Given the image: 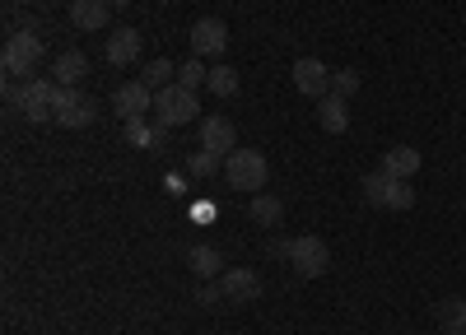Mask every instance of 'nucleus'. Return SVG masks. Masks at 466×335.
<instances>
[{
  "label": "nucleus",
  "mask_w": 466,
  "mask_h": 335,
  "mask_svg": "<svg viewBox=\"0 0 466 335\" xmlns=\"http://www.w3.org/2000/svg\"><path fill=\"white\" fill-rule=\"evenodd\" d=\"M327 266H331V247H327L322 238L303 233V238L289 242V271H294L299 280H322Z\"/></svg>",
  "instance_id": "5"
},
{
  "label": "nucleus",
  "mask_w": 466,
  "mask_h": 335,
  "mask_svg": "<svg viewBox=\"0 0 466 335\" xmlns=\"http://www.w3.org/2000/svg\"><path fill=\"white\" fill-rule=\"evenodd\" d=\"M187 266H191V275H197V280H219L224 275V256H219V247L197 242V247L187 251Z\"/></svg>",
  "instance_id": "14"
},
{
  "label": "nucleus",
  "mask_w": 466,
  "mask_h": 335,
  "mask_svg": "<svg viewBox=\"0 0 466 335\" xmlns=\"http://www.w3.org/2000/svg\"><path fill=\"white\" fill-rule=\"evenodd\" d=\"M154 117H159V126H187V122H197L201 117V98H197V89H182L177 80L168 84V89H159L154 94Z\"/></svg>",
  "instance_id": "3"
},
{
  "label": "nucleus",
  "mask_w": 466,
  "mask_h": 335,
  "mask_svg": "<svg viewBox=\"0 0 466 335\" xmlns=\"http://www.w3.org/2000/svg\"><path fill=\"white\" fill-rule=\"evenodd\" d=\"M410 205H415V186L406 177H397L392 182V196H387V210H410Z\"/></svg>",
  "instance_id": "27"
},
{
  "label": "nucleus",
  "mask_w": 466,
  "mask_h": 335,
  "mask_svg": "<svg viewBox=\"0 0 466 335\" xmlns=\"http://www.w3.org/2000/svg\"><path fill=\"white\" fill-rule=\"evenodd\" d=\"M107 5H112V10H127V5H131V0H107Z\"/></svg>",
  "instance_id": "29"
},
{
  "label": "nucleus",
  "mask_w": 466,
  "mask_h": 335,
  "mask_svg": "<svg viewBox=\"0 0 466 335\" xmlns=\"http://www.w3.org/2000/svg\"><path fill=\"white\" fill-rule=\"evenodd\" d=\"M248 214H252V223H261V229H276V223L285 219V205H280L276 196L257 192V196H252V205H248Z\"/></svg>",
  "instance_id": "18"
},
{
  "label": "nucleus",
  "mask_w": 466,
  "mask_h": 335,
  "mask_svg": "<svg viewBox=\"0 0 466 335\" xmlns=\"http://www.w3.org/2000/svg\"><path fill=\"white\" fill-rule=\"evenodd\" d=\"M173 80H177V70H173V61H164V56H154V61H145V65H140V84H149L154 94L168 89Z\"/></svg>",
  "instance_id": "19"
},
{
  "label": "nucleus",
  "mask_w": 466,
  "mask_h": 335,
  "mask_svg": "<svg viewBox=\"0 0 466 335\" xmlns=\"http://www.w3.org/2000/svg\"><path fill=\"white\" fill-rule=\"evenodd\" d=\"M434 317H439V326H448V330L466 335V298H439Z\"/></svg>",
  "instance_id": "21"
},
{
  "label": "nucleus",
  "mask_w": 466,
  "mask_h": 335,
  "mask_svg": "<svg viewBox=\"0 0 466 335\" xmlns=\"http://www.w3.org/2000/svg\"><path fill=\"white\" fill-rule=\"evenodd\" d=\"M206 80H210V65H206L201 56H191V61L177 65V84H182V89H206Z\"/></svg>",
  "instance_id": "23"
},
{
  "label": "nucleus",
  "mask_w": 466,
  "mask_h": 335,
  "mask_svg": "<svg viewBox=\"0 0 466 335\" xmlns=\"http://www.w3.org/2000/svg\"><path fill=\"white\" fill-rule=\"evenodd\" d=\"M94 122H98V103H94L89 94H75V89L61 84V98H56V126H61V131H85V126H94Z\"/></svg>",
  "instance_id": "6"
},
{
  "label": "nucleus",
  "mask_w": 466,
  "mask_h": 335,
  "mask_svg": "<svg viewBox=\"0 0 466 335\" xmlns=\"http://www.w3.org/2000/svg\"><path fill=\"white\" fill-rule=\"evenodd\" d=\"M224 47H228V24L224 19H197L191 24V52L197 56H224Z\"/></svg>",
  "instance_id": "9"
},
{
  "label": "nucleus",
  "mask_w": 466,
  "mask_h": 335,
  "mask_svg": "<svg viewBox=\"0 0 466 335\" xmlns=\"http://www.w3.org/2000/svg\"><path fill=\"white\" fill-rule=\"evenodd\" d=\"M215 168L224 172V159L210 154V149H201V154H191V159H187V172H191V177H210Z\"/></svg>",
  "instance_id": "26"
},
{
  "label": "nucleus",
  "mask_w": 466,
  "mask_h": 335,
  "mask_svg": "<svg viewBox=\"0 0 466 335\" xmlns=\"http://www.w3.org/2000/svg\"><path fill=\"white\" fill-rule=\"evenodd\" d=\"M206 89H210L215 98H233V94H238V70H233V65H210Z\"/></svg>",
  "instance_id": "22"
},
{
  "label": "nucleus",
  "mask_w": 466,
  "mask_h": 335,
  "mask_svg": "<svg viewBox=\"0 0 466 335\" xmlns=\"http://www.w3.org/2000/svg\"><path fill=\"white\" fill-rule=\"evenodd\" d=\"M112 107H116V117H122V122H136V117H145V112H154V89L131 80V84H122L112 94Z\"/></svg>",
  "instance_id": "10"
},
{
  "label": "nucleus",
  "mask_w": 466,
  "mask_h": 335,
  "mask_svg": "<svg viewBox=\"0 0 466 335\" xmlns=\"http://www.w3.org/2000/svg\"><path fill=\"white\" fill-rule=\"evenodd\" d=\"M201 149L228 159L233 149H238V126H233L228 117H206V122H201Z\"/></svg>",
  "instance_id": "11"
},
{
  "label": "nucleus",
  "mask_w": 466,
  "mask_h": 335,
  "mask_svg": "<svg viewBox=\"0 0 466 335\" xmlns=\"http://www.w3.org/2000/svg\"><path fill=\"white\" fill-rule=\"evenodd\" d=\"M219 289H224L228 303H252V298L261 293V280L252 271H224L219 275Z\"/></svg>",
  "instance_id": "12"
},
{
  "label": "nucleus",
  "mask_w": 466,
  "mask_h": 335,
  "mask_svg": "<svg viewBox=\"0 0 466 335\" xmlns=\"http://www.w3.org/2000/svg\"><path fill=\"white\" fill-rule=\"evenodd\" d=\"M392 172H387V168H373L369 177H364V201L369 205H378V210H387V196H392Z\"/></svg>",
  "instance_id": "20"
},
{
  "label": "nucleus",
  "mask_w": 466,
  "mask_h": 335,
  "mask_svg": "<svg viewBox=\"0 0 466 335\" xmlns=\"http://www.w3.org/2000/svg\"><path fill=\"white\" fill-rule=\"evenodd\" d=\"M420 163H424V159H420L415 144H392V149H387V159H382L387 172H392V177H406V182L420 172Z\"/></svg>",
  "instance_id": "17"
},
{
  "label": "nucleus",
  "mask_w": 466,
  "mask_h": 335,
  "mask_svg": "<svg viewBox=\"0 0 466 335\" xmlns=\"http://www.w3.org/2000/svg\"><path fill=\"white\" fill-rule=\"evenodd\" d=\"M107 15H112L107 0H70V24L85 28V33H98L107 24Z\"/></svg>",
  "instance_id": "15"
},
{
  "label": "nucleus",
  "mask_w": 466,
  "mask_h": 335,
  "mask_svg": "<svg viewBox=\"0 0 466 335\" xmlns=\"http://www.w3.org/2000/svg\"><path fill=\"white\" fill-rule=\"evenodd\" d=\"M219 298H224V289H215V284H201V289H197V303H206V308L219 303Z\"/></svg>",
  "instance_id": "28"
},
{
  "label": "nucleus",
  "mask_w": 466,
  "mask_h": 335,
  "mask_svg": "<svg viewBox=\"0 0 466 335\" xmlns=\"http://www.w3.org/2000/svg\"><path fill=\"white\" fill-rule=\"evenodd\" d=\"M10 103H19V112L33 122V126H43V122H56V98H61V84L56 80H28L24 89H5Z\"/></svg>",
  "instance_id": "1"
},
{
  "label": "nucleus",
  "mask_w": 466,
  "mask_h": 335,
  "mask_svg": "<svg viewBox=\"0 0 466 335\" xmlns=\"http://www.w3.org/2000/svg\"><path fill=\"white\" fill-rule=\"evenodd\" d=\"M164 131H168V126H159V131L145 126V117L127 122V140H131V144H164Z\"/></svg>",
  "instance_id": "24"
},
{
  "label": "nucleus",
  "mask_w": 466,
  "mask_h": 335,
  "mask_svg": "<svg viewBox=\"0 0 466 335\" xmlns=\"http://www.w3.org/2000/svg\"><path fill=\"white\" fill-rule=\"evenodd\" d=\"M266 177H270V163H266V154H257V149H233V154L224 159V182L233 186V192H248V196H257L261 186H266Z\"/></svg>",
  "instance_id": "2"
},
{
  "label": "nucleus",
  "mask_w": 466,
  "mask_h": 335,
  "mask_svg": "<svg viewBox=\"0 0 466 335\" xmlns=\"http://www.w3.org/2000/svg\"><path fill=\"white\" fill-rule=\"evenodd\" d=\"M318 126H322L327 135H345V131H350V103L336 98V94H327V98L318 103Z\"/></svg>",
  "instance_id": "16"
},
{
  "label": "nucleus",
  "mask_w": 466,
  "mask_h": 335,
  "mask_svg": "<svg viewBox=\"0 0 466 335\" xmlns=\"http://www.w3.org/2000/svg\"><path fill=\"white\" fill-rule=\"evenodd\" d=\"M140 52H145V43H140V28H131V24L112 28V33H107V43H103L107 65H131V61H140Z\"/></svg>",
  "instance_id": "8"
},
{
  "label": "nucleus",
  "mask_w": 466,
  "mask_h": 335,
  "mask_svg": "<svg viewBox=\"0 0 466 335\" xmlns=\"http://www.w3.org/2000/svg\"><path fill=\"white\" fill-rule=\"evenodd\" d=\"M294 89L322 103V98L331 94V70H327V61H318V56H299V61H294Z\"/></svg>",
  "instance_id": "7"
},
{
  "label": "nucleus",
  "mask_w": 466,
  "mask_h": 335,
  "mask_svg": "<svg viewBox=\"0 0 466 335\" xmlns=\"http://www.w3.org/2000/svg\"><path fill=\"white\" fill-rule=\"evenodd\" d=\"M43 56H47L43 37L37 33H15L5 43V52H0V65H5L10 80H33V70L43 65Z\"/></svg>",
  "instance_id": "4"
},
{
  "label": "nucleus",
  "mask_w": 466,
  "mask_h": 335,
  "mask_svg": "<svg viewBox=\"0 0 466 335\" xmlns=\"http://www.w3.org/2000/svg\"><path fill=\"white\" fill-rule=\"evenodd\" d=\"M439 335H457V330H448V326H439Z\"/></svg>",
  "instance_id": "30"
},
{
  "label": "nucleus",
  "mask_w": 466,
  "mask_h": 335,
  "mask_svg": "<svg viewBox=\"0 0 466 335\" xmlns=\"http://www.w3.org/2000/svg\"><path fill=\"white\" fill-rule=\"evenodd\" d=\"M85 74H89V56H85V52H75V47L61 52V56L52 61V80L66 84V89H75V84L85 80Z\"/></svg>",
  "instance_id": "13"
},
{
  "label": "nucleus",
  "mask_w": 466,
  "mask_h": 335,
  "mask_svg": "<svg viewBox=\"0 0 466 335\" xmlns=\"http://www.w3.org/2000/svg\"><path fill=\"white\" fill-rule=\"evenodd\" d=\"M331 94L345 98V103L355 98L360 94V70H331Z\"/></svg>",
  "instance_id": "25"
}]
</instances>
